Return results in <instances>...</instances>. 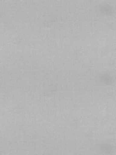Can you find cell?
<instances>
[{
    "instance_id": "obj_1",
    "label": "cell",
    "mask_w": 116,
    "mask_h": 155,
    "mask_svg": "<svg viewBox=\"0 0 116 155\" xmlns=\"http://www.w3.org/2000/svg\"><path fill=\"white\" fill-rule=\"evenodd\" d=\"M97 11H98L99 12L106 16H110L114 13L113 7L108 4L100 5L98 6Z\"/></svg>"
},
{
    "instance_id": "obj_2",
    "label": "cell",
    "mask_w": 116,
    "mask_h": 155,
    "mask_svg": "<svg viewBox=\"0 0 116 155\" xmlns=\"http://www.w3.org/2000/svg\"><path fill=\"white\" fill-rule=\"evenodd\" d=\"M98 80L101 84L110 85L112 84L114 81V78L108 74H102L98 76Z\"/></svg>"
},
{
    "instance_id": "obj_3",
    "label": "cell",
    "mask_w": 116,
    "mask_h": 155,
    "mask_svg": "<svg viewBox=\"0 0 116 155\" xmlns=\"http://www.w3.org/2000/svg\"><path fill=\"white\" fill-rule=\"evenodd\" d=\"M99 151L102 153L110 154L113 151V147L108 143H102L99 145Z\"/></svg>"
}]
</instances>
